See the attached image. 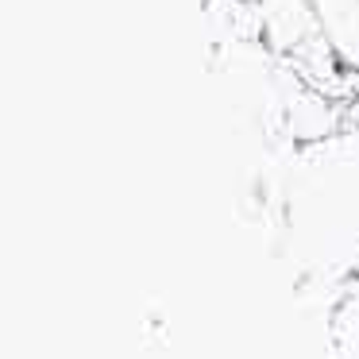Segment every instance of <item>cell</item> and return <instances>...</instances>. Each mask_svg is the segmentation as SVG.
I'll use <instances>...</instances> for the list:
<instances>
[{
    "label": "cell",
    "mask_w": 359,
    "mask_h": 359,
    "mask_svg": "<svg viewBox=\"0 0 359 359\" xmlns=\"http://www.w3.org/2000/svg\"><path fill=\"white\" fill-rule=\"evenodd\" d=\"M309 16L332 58L359 70V0H309Z\"/></svg>",
    "instance_id": "obj_1"
}]
</instances>
